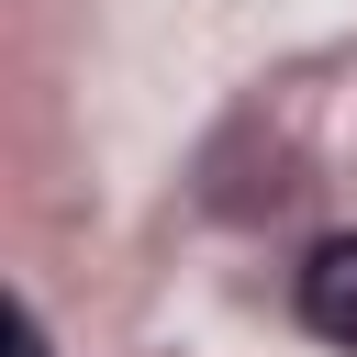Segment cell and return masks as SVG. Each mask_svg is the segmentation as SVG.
Here are the masks:
<instances>
[{"label": "cell", "mask_w": 357, "mask_h": 357, "mask_svg": "<svg viewBox=\"0 0 357 357\" xmlns=\"http://www.w3.org/2000/svg\"><path fill=\"white\" fill-rule=\"evenodd\" d=\"M301 324H312L324 346H357V234L312 245V268H301Z\"/></svg>", "instance_id": "6da1fadb"}, {"label": "cell", "mask_w": 357, "mask_h": 357, "mask_svg": "<svg viewBox=\"0 0 357 357\" xmlns=\"http://www.w3.org/2000/svg\"><path fill=\"white\" fill-rule=\"evenodd\" d=\"M11 357H56V346H45V312H33V301H11Z\"/></svg>", "instance_id": "7a4b0ae2"}]
</instances>
